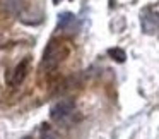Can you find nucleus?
Listing matches in <instances>:
<instances>
[{
    "label": "nucleus",
    "instance_id": "6",
    "mask_svg": "<svg viewBox=\"0 0 159 139\" xmlns=\"http://www.w3.org/2000/svg\"><path fill=\"white\" fill-rule=\"evenodd\" d=\"M0 7L4 9L5 14H21L22 11V0H0Z\"/></svg>",
    "mask_w": 159,
    "mask_h": 139
},
{
    "label": "nucleus",
    "instance_id": "8",
    "mask_svg": "<svg viewBox=\"0 0 159 139\" xmlns=\"http://www.w3.org/2000/svg\"><path fill=\"white\" fill-rule=\"evenodd\" d=\"M39 139H58V134H57V132L53 131L52 127L45 125V127L41 129V134H39Z\"/></svg>",
    "mask_w": 159,
    "mask_h": 139
},
{
    "label": "nucleus",
    "instance_id": "4",
    "mask_svg": "<svg viewBox=\"0 0 159 139\" xmlns=\"http://www.w3.org/2000/svg\"><path fill=\"white\" fill-rule=\"evenodd\" d=\"M58 29L63 33H75L77 31V17L70 12L58 16Z\"/></svg>",
    "mask_w": 159,
    "mask_h": 139
},
{
    "label": "nucleus",
    "instance_id": "3",
    "mask_svg": "<svg viewBox=\"0 0 159 139\" xmlns=\"http://www.w3.org/2000/svg\"><path fill=\"white\" fill-rule=\"evenodd\" d=\"M140 22H142L144 33H147V35L157 33L159 31V12L152 11V9H145V11L142 12Z\"/></svg>",
    "mask_w": 159,
    "mask_h": 139
},
{
    "label": "nucleus",
    "instance_id": "9",
    "mask_svg": "<svg viewBox=\"0 0 159 139\" xmlns=\"http://www.w3.org/2000/svg\"><path fill=\"white\" fill-rule=\"evenodd\" d=\"M22 139H33V137H22Z\"/></svg>",
    "mask_w": 159,
    "mask_h": 139
},
{
    "label": "nucleus",
    "instance_id": "1",
    "mask_svg": "<svg viewBox=\"0 0 159 139\" xmlns=\"http://www.w3.org/2000/svg\"><path fill=\"white\" fill-rule=\"evenodd\" d=\"M69 50L65 48V45L57 40H52L48 43V46L45 48V53H43L41 59V69L43 70H53L62 64V60L67 57Z\"/></svg>",
    "mask_w": 159,
    "mask_h": 139
},
{
    "label": "nucleus",
    "instance_id": "2",
    "mask_svg": "<svg viewBox=\"0 0 159 139\" xmlns=\"http://www.w3.org/2000/svg\"><path fill=\"white\" fill-rule=\"evenodd\" d=\"M75 110V101L72 98H65V100H60L50 108V118L55 122H62L65 118H69L70 115Z\"/></svg>",
    "mask_w": 159,
    "mask_h": 139
},
{
    "label": "nucleus",
    "instance_id": "5",
    "mask_svg": "<svg viewBox=\"0 0 159 139\" xmlns=\"http://www.w3.org/2000/svg\"><path fill=\"white\" fill-rule=\"evenodd\" d=\"M28 69H29V59H24L17 67H16L14 74H12V79H11L12 86H19V84L24 81L26 74H28Z\"/></svg>",
    "mask_w": 159,
    "mask_h": 139
},
{
    "label": "nucleus",
    "instance_id": "7",
    "mask_svg": "<svg viewBox=\"0 0 159 139\" xmlns=\"http://www.w3.org/2000/svg\"><path fill=\"white\" fill-rule=\"evenodd\" d=\"M108 55L113 60H116V62H125V59H127V55H125V52L121 48H110L108 50Z\"/></svg>",
    "mask_w": 159,
    "mask_h": 139
}]
</instances>
